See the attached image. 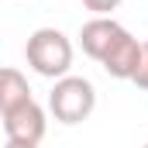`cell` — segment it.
<instances>
[{
	"label": "cell",
	"mask_w": 148,
	"mask_h": 148,
	"mask_svg": "<svg viewBox=\"0 0 148 148\" xmlns=\"http://www.w3.org/2000/svg\"><path fill=\"white\" fill-rule=\"evenodd\" d=\"M3 148H38V145H21V141H7Z\"/></svg>",
	"instance_id": "8"
},
{
	"label": "cell",
	"mask_w": 148,
	"mask_h": 148,
	"mask_svg": "<svg viewBox=\"0 0 148 148\" xmlns=\"http://www.w3.org/2000/svg\"><path fill=\"white\" fill-rule=\"evenodd\" d=\"M141 148H148V141H145V145H141Z\"/></svg>",
	"instance_id": "9"
},
{
	"label": "cell",
	"mask_w": 148,
	"mask_h": 148,
	"mask_svg": "<svg viewBox=\"0 0 148 148\" xmlns=\"http://www.w3.org/2000/svg\"><path fill=\"white\" fill-rule=\"evenodd\" d=\"M24 100H31V86H28L24 73L14 66H0V114H7L10 107H17Z\"/></svg>",
	"instance_id": "5"
},
{
	"label": "cell",
	"mask_w": 148,
	"mask_h": 148,
	"mask_svg": "<svg viewBox=\"0 0 148 148\" xmlns=\"http://www.w3.org/2000/svg\"><path fill=\"white\" fill-rule=\"evenodd\" d=\"M0 117H3L7 141H21V145H41L48 121H45V110H41V103H38L35 97H31V100H24V103H17V107H10L7 114H0Z\"/></svg>",
	"instance_id": "4"
},
{
	"label": "cell",
	"mask_w": 148,
	"mask_h": 148,
	"mask_svg": "<svg viewBox=\"0 0 148 148\" xmlns=\"http://www.w3.org/2000/svg\"><path fill=\"white\" fill-rule=\"evenodd\" d=\"M97 107V90L83 76H62L55 79L48 93V110L55 114L59 124H83Z\"/></svg>",
	"instance_id": "3"
},
{
	"label": "cell",
	"mask_w": 148,
	"mask_h": 148,
	"mask_svg": "<svg viewBox=\"0 0 148 148\" xmlns=\"http://www.w3.org/2000/svg\"><path fill=\"white\" fill-rule=\"evenodd\" d=\"M79 45L114 79H131L141 62V41L114 17H90L79 28Z\"/></svg>",
	"instance_id": "1"
},
{
	"label": "cell",
	"mask_w": 148,
	"mask_h": 148,
	"mask_svg": "<svg viewBox=\"0 0 148 148\" xmlns=\"http://www.w3.org/2000/svg\"><path fill=\"white\" fill-rule=\"evenodd\" d=\"M131 83H134L138 90H148V41L141 45V62H138L134 76H131Z\"/></svg>",
	"instance_id": "6"
},
{
	"label": "cell",
	"mask_w": 148,
	"mask_h": 148,
	"mask_svg": "<svg viewBox=\"0 0 148 148\" xmlns=\"http://www.w3.org/2000/svg\"><path fill=\"white\" fill-rule=\"evenodd\" d=\"M24 59L38 76L62 79L73 69V41L59 28H38V31H31L28 45H24Z\"/></svg>",
	"instance_id": "2"
},
{
	"label": "cell",
	"mask_w": 148,
	"mask_h": 148,
	"mask_svg": "<svg viewBox=\"0 0 148 148\" xmlns=\"http://www.w3.org/2000/svg\"><path fill=\"white\" fill-rule=\"evenodd\" d=\"M86 3V10H93V17H107L110 10L121 7V0H83Z\"/></svg>",
	"instance_id": "7"
}]
</instances>
